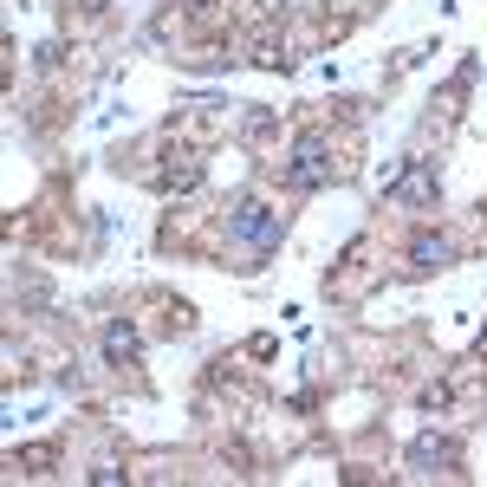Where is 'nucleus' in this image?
Segmentation results:
<instances>
[{
	"label": "nucleus",
	"mask_w": 487,
	"mask_h": 487,
	"mask_svg": "<svg viewBox=\"0 0 487 487\" xmlns=\"http://www.w3.org/2000/svg\"><path fill=\"white\" fill-rule=\"evenodd\" d=\"M449 260V248H442V240H429V234H422L416 240V267H442Z\"/></svg>",
	"instance_id": "nucleus-3"
},
{
	"label": "nucleus",
	"mask_w": 487,
	"mask_h": 487,
	"mask_svg": "<svg viewBox=\"0 0 487 487\" xmlns=\"http://www.w3.org/2000/svg\"><path fill=\"white\" fill-rule=\"evenodd\" d=\"M104 351H111L117 364H124V357H137V332H131V325H111V338H104Z\"/></svg>",
	"instance_id": "nucleus-2"
},
{
	"label": "nucleus",
	"mask_w": 487,
	"mask_h": 487,
	"mask_svg": "<svg viewBox=\"0 0 487 487\" xmlns=\"http://www.w3.org/2000/svg\"><path fill=\"white\" fill-rule=\"evenodd\" d=\"M332 175V156H325V137H306L292 150V163H286V182L292 189H319V182Z\"/></svg>",
	"instance_id": "nucleus-1"
}]
</instances>
